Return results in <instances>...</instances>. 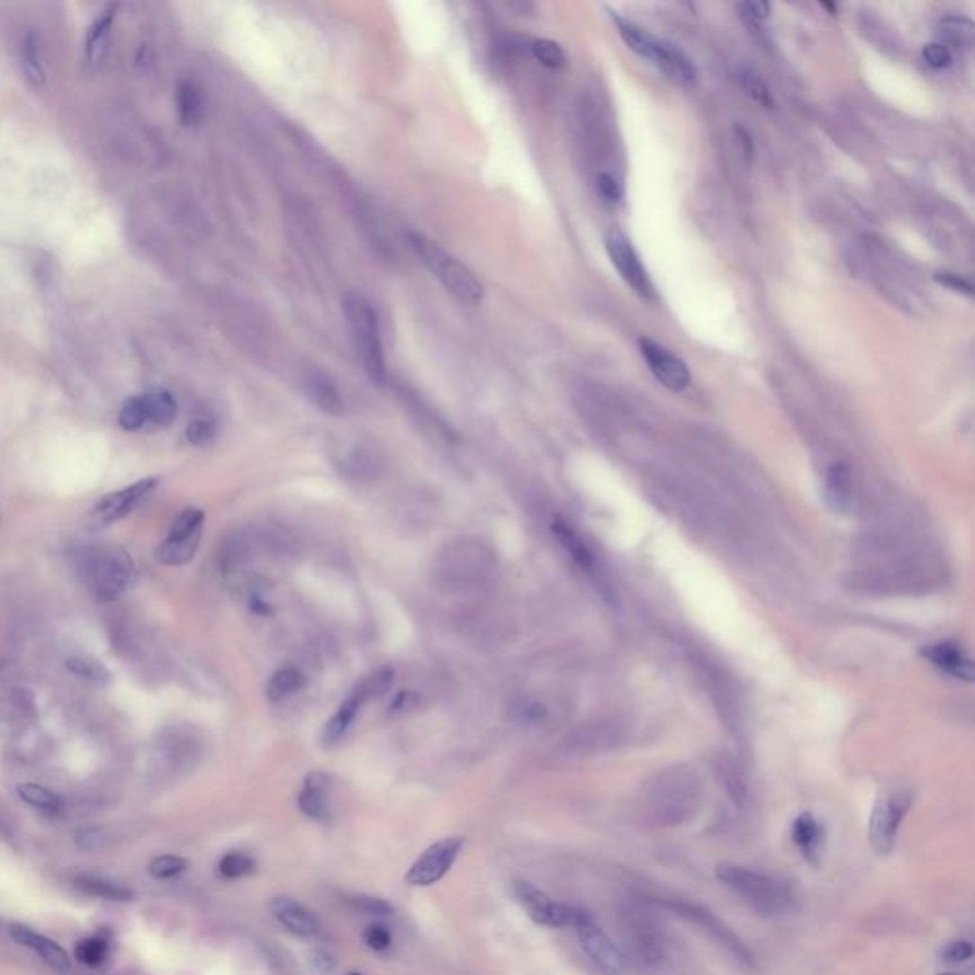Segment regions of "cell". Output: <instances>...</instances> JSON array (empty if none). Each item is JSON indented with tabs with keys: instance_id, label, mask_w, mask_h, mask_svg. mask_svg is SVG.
Segmentation results:
<instances>
[{
	"instance_id": "6da1fadb",
	"label": "cell",
	"mask_w": 975,
	"mask_h": 975,
	"mask_svg": "<svg viewBox=\"0 0 975 975\" xmlns=\"http://www.w3.org/2000/svg\"><path fill=\"white\" fill-rule=\"evenodd\" d=\"M717 879L764 916L781 915L790 907L792 898L789 889L764 872L734 863H720L717 867Z\"/></svg>"
},
{
	"instance_id": "7a4b0ae2",
	"label": "cell",
	"mask_w": 975,
	"mask_h": 975,
	"mask_svg": "<svg viewBox=\"0 0 975 975\" xmlns=\"http://www.w3.org/2000/svg\"><path fill=\"white\" fill-rule=\"evenodd\" d=\"M343 312L347 319V326H349L351 341L357 349V355L360 357L362 365L368 375L374 382H384L385 379V362H384V347H382V332H379V320L377 312L372 307V303L358 293H347L343 297Z\"/></svg>"
},
{
	"instance_id": "3957f363",
	"label": "cell",
	"mask_w": 975,
	"mask_h": 975,
	"mask_svg": "<svg viewBox=\"0 0 975 975\" xmlns=\"http://www.w3.org/2000/svg\"><path fill=\"white\" fill-rule=\"evenodd\" d=\"M408 242L421 257L427 269L431 271L440 280L442 286L452 295H456L459 302L478 305L484 300V288L478 283L476 276L465 266H461L456 257L446 254L437 242L429 240L421 233H408Z\"/></svg>"
},
{
	"instance_id": "277c9868",
	"label": "cell",
	"mask_w": 975,
	"mask_h": 975,
	"mask_svg": "<svg viewBox=\"0 0 975 975\" xmlns=\"http://www.w3.org/2000/svg\"><path fill=\"white\" fill-rule=\"evenodd\" d=\"M623 939L631 954L644 966H657L667 958V943L661 928L638 908L623 913Z\"/></svg>"
},
{
	"instance_id": "5b68a950",
	"label": "cell",
	"mask_w": 975,
	"mask_h": 975,
	"mask_svg": "<svg viewBox=\"0 0 975 975\" xmlns=\"http://www.w3.org/2000/svg\"><path fill=\"white\" fill-rule=\"evenodd\" d=\"M515 894L520 905L526 908L528 916H530L534 922L541 924V926L577 928L580 924L591 920V915L585 913L583 908L555 903L547 894H545V891H541L530 882H517Z\"/></svg>"
},
{
	"instance_id": "8992f818",
	"label": "cell",
	"mask_w": 975,
	"mask_h": 975,
	"mask_svg": "<svg viewBox=\"0 0 975 975\" xmlns=\"http://www.w3.org/2000/svg\"><path fill=\"white\" fill-rule=\"evenodd\" d=\"M136 575L134 562L126 549L113 547L94 560L92 583L95 597L102 602H111L131 585Z\"/></svg>"
},
{
	"instance_id": "52a82bcc",
	"label": "cell",
	"mask_w": 975,
	"mask_h": 975,
	"mask_svg": "<svg viewBox=\"0 0 975 975\" xmlns=\"http://www.w3.org/2000/svg\"><path fill=\"white\" fill-rule=\"evenodd\" d=\"M391 682H393V671L391 669L377 671V673H374L370 676V679H366L365 682H362L351 693V696L341 703V707L338 709V713L326 722L324 732H322L324 747L336 745V743L347 734V730L351 728V724H353L355 717L358 715L360 707L365 705L370 698L382 696V693L391 686Z\"/></svg>"
},
{
	"instance_id": "ba28073f",
	"label": "cell",
	"mask_w": 975,
	"mask_h": 975,
	"mask_svg": "<svg viewBox=\"0 0 975 975\" xmlns=\"http://www.w3.org/2000/svg\"><path fill=\"white\" fill-rule=\"evenodd\" d=\"M604 246L611 263H614V267L619 271L625 283L635 290V293L644 297V300H654L655 288L627 235H623L618 227H611L604 235Z\"/></svg>"
},
{
	"instance_id": "9c48e42d",
	"label": "cell",
	"mask_w": 975,
	"mask_h": 975,
	"mask_svg": "<svg viewBox=\"0 0 975 975\" xmlns=\"http://www.w3.org/2000/svg\"><path fill=\"white\" fill-rule=\"evenodd\" d=\"M908 808H911V795L903 790L891 792V795H888L877 804L869 823V840L874 852L888 855L894 850L899 827Z\"/></svg>"
},
{
	"instance_id": "30bf717a",
	"label": "cell",
	"mask_w": 975,
	"mask_h": 975,
	"mask_svg": "<svg viewBox=\"0 0 975 975\" xmlns=\"http://www.w3.org/2000/svg\"><path fill=\"white\" fill-rule=\"evenodd\" d=\"M465 846V840L461 836H448L429 846L410 867L406 874V882L410 886H433L442 880L448 871L454 867L457 855Z\"/></svg>"
},
{
	"instance_id": "8fae6325",
	"label": "cell",
	"mask_w": 975,
	"mask_h": 975,
	"mask_svg": "<svg viewBox=\"0 0 975 975\" xmlns=\"http://www.w3.org/2000/svg\"><path fill=\"white\" fill-rule=\"evenodd\" d=\"M157 484H158V476H149V478H141V481H138L136 484L107 493L105 498L97 501V505L92 510V515H90L92 528H105L113 522L124 519L157 488Z\"/></svg>"
},
{
	"instance_id": "7c38bea8",
	"label": "cell",
	"mask_w": 975,
	"mask_h": 975,
	"mask_svg": "<svg viewBox=\"0 0 975 975\" xmlns=\"http://www.w3.org/2000/svg\"><path fill=\"white\" fill-rule=\"evenodd\" d=\"M638 347L650 372L661 385L674 393L684 391L690 385L691 374L684 360L650 338H640Z\"/></svg>"
},
{
	"instance_id": "4fadbf2b",
	"label": "cell",
	"mask_w": 975,
	"mask_h": 975,
	"mask_svg": "<svg viewBox=\"0 0 975 975\" xmlns=\"http://www.w3.org/2000/svg\"><path fill=\"white\" fill-rule=\"evenodd\" d=\"M575 932L583 951L600 971L606 975H621L627 970V958L623 951L592 922V918L580 924Z\"/></svg>"
},
{
	"instance_id": "5bb4252c",
	"label": "cell",
	"mask_w": 975,
	"mask_h": 975,
	"mask_svg": "<svg viewBox=\"0 0 975 975\" xmlns=\"http://www.w3.org/2000/svg\"><path fill=\"white\" fill-rule=\"evenodd\" d=\"M661 790H654V802L650 806L655 821L665 825L679 823L688 816L691 802L696 800V790L684 780L667 781Z\"/></svg>"
},
{
	"instance_id": "9a60e30c",
	"label": "cell",
	"mask_w": 975,
	"mask_h": 975,
	"mask_svg": "<svg viewBox=\"0 0 975 975\" xmlns=\"http://www.w3.org/2000/svg\"><path fill=\"white\" fill-rule=\"evenodd\" d=\"M673 907L676 913L693 920L696 924H700L701 928H705L710 935H713L718 943H722L724 947H728L732 951V954H736L739 961L747 962V964H753V954L749 952V949L741 943V939L726 926V924L722 920H718L715 915H710L709 911H705L703 907H698V905H691V903H673L669 905Z\"/></svg>"
},
{
	"instance_id": "2e32d148",
	"label": "cell",
	"mask_w": 975,
	"mask_h": 975,
	"mask_svg": "<svg viewBox=\"0 0 975 975\" xmlns=\"http://www.w3.org/2000/svg\"><path fill=\"white\" fill-rule=\"evenodd\" d=\"M271 915L283 924V926L300 937H312L320 932V922L312 915L305 905L286 896L273 898L269 903Z\"/></svg>"
},
{
	"instance_id": "e0dca14e",
	"label": "cell",
	"mask_w": 975,
	"mask_h": 975,
	"mask_svg": "<svg viewBox=\"0 0 975 975\" xmlns=\"http://www.w3.org/2000/svg\"><path fill=\"white\" fill-rule=\"evenodd\" d=\"M10 934L12 937L18 941L20 945L35 951L42 961L59 973H65L69 971L71 968V962H69V954L65 952V949L61 945H58L54 939H50L35 930H31L27 926H22V924H12L10 928Z\"/></svg>"
},
{
	"instance_id": "ac0fdd59",
	"label": "cell",
	"mask_w": 975,
	"mask_h": 975,
	"mask_svg": "<svg viewBox=\"0 0 975 975\" xmlns=\"http://www.w3.org/2000/svg\"><path fill=\"white\" fill-rule=\"evenodd\" d=\"M650 61L682 86H693L698 82V71L691 59L671 42L657 39Z\"/></svg>"
},
{
	"instance_id": "d6986e66",
	"label": "cell",
	"mask_w": 975,
	"mask_h": 975,
	"mask_svg": "<svg viewBox=\"0 0 975 975\" xmlns=\"http://www.w3.org/2000/svg\"><path fill=\"white\" fill-rule=\"evenodd\" d=\"M330 780L328 775L320 772H312L307 775L305 785L300 792V804L302 812L315 821H328L330 814H332V806H330V790H328Z\"/></svg>"
},
{
	"instance_id": "ffe728a7",
	"label": "cell",
	"mask_w": 975,
	"mask_h": 975,
	"mask_svg": "<svg viewBox=\"0 0 975 975\" xmlns=\"http://www.w3.org/2000/svg\"><path fill=\"white\" fill-rule=\"evenodd\" d=\"M922 655L926 657L930 664H934L937 669L954 676V679L971 681L973 679V664L971 659L961 650V646L951 642H939L932 644L922 650Z\"/></svg>"
},
{
	"instance_id": "44dd1931",
	"label": "cell",
	"mask_w": 975,
	"mask_h": 975,
	"mask_svg": "<svg viewBox=\"0 0 975 975\" xmlns=\"http://www.w3.org/2000/svg\"><path fill=\"white\" fill-rule=\"evenodd\" d=\"M117 10L119 6L113 5L109 8L104 10V14L99 15V18L90 25L88 32H86V46H85V54H86V63L88 68L92 71L99 69L104 65L105 58H107V52H109V39H111V31H113V23H114V18H117Z\"/></svg>"
},
{
	"instance_id": "7402d4cb",
	"label": "cell",
	"mask_w": 975,
	"mask_h": 975,
	"mask_svg": "<svg viewBox=\"0 0 975 975\" xmlns=\"http://www.w3.org/2000/svg\"><path fill=\"white\" fill-rule=\"evenodd\" d=\"M792 842L800 850L806 862L817 863L819 848L823 844V827L812 814H800L792 823Z\"/></svg>"
},
{
	"instance_id": "603a6c76",
	"label": "cell",
	"mask_w": 975,
	"mask_h": 975,
	"mask_svg": "<svg viewBox=\"0 0 975 975\" xmlns=\"http://www.w3.org/2000/svg\"><path fill=\"white\" fill-rule=\"evenodd\" d=\"M305 391L309 399L328 414H341L343 401L330 379L320 372H311L305 377Z\"/></svg>"
},
{
	"instance_id": "cb8c5ba5",
	"label": "cell",
	"mask_w": 975,
	"mask_h": 975,
	"mask_svg": "<svg viewBox=\"0 0 975 975\" xmlns=\"http://www.w3.org/2000/svg\"><path fill=\"white\" fill-rule=\"evenodd\" d=\"M203 532H196L184 539H164L157 549L155 556L164 566H184L194 558L198 545H201Z\"/></svg>"
},
{
	"instance_id": "d4e9b609",
	"label": "cell",
	"mask_w": 975,
	"mask_h": 975,
	"mask_svg": "<svg viewBox=\"0 0 975 975\" xmlns=\"http://www.w3.org/2000/svg\"><path fill=\"white\" fill-rule=\"evenodd\" d=\"M553 532L562 547H564L572 555V558L577 562V566H582L589 573H594V570H597V560H594V555L589 551L583 539L575 534L573 528L564 520H556L553 524Z\"/></svg>"
},
{
	"instance_id": "484cf974",
	"label": "cell",
	"mask_w": 975,
	"mask_h": 975,
	"mask_svg": "<svg viewBox=\"0 0 975 975\" xmlns=\"http://www.w3.org/2000/svg\"><path fill=\"white\" fill-rule=\"evenodd\" d=\"M41 37L37 31H27L22 41V69L31 86L42 88L46 85V71L41 61Z\"/></svg>"
},
{
	"instance_id": "4316f807",
	"label": "cell",
	"mask_w": 975,
	"mask_h": 975,
	"mask_svg": "<svg viewBox=\"0 0 975 975\" xmlns=\"http://www.w3.org/2000/svg\"><path fill=\"white\" fill-rule=\"evenodd\" d=\"M176 104H177V113H179L181 124H185V126L201 124V121L204 117V102H203L201 90H198L193 85V82H189V80L179 82L177 94H176Z\"/></svg>"
},
{
	"instance_id": "83f0119b",
	"label": "cell",
	"mask_w": 975,
	"mask_h": 975,
	"mask_svg": "<svg viewBox=\"0 0 975 975\" xmlns=\"http://www.w3.org/2000/svg\"><path fill=\"white\" fill-rule=\"evenodd\" d=\"M141 396L145 402L147 421H151L158 427H168L174 423L177 416V402L172 393L157 389V391L143 393Z\"/></svg>"
},
{
	"instance_id": "f1b7e54d",
	"label": "cell",
	"mask_w": 975,
	"mask_h": 975,
	"mask_svg": "<svg viewBox=\"0 0 975 975\" xmlns=\"http://www.w3.org/2000/svg\"><path fill=\"white\" fill-rule=\"evenodd\" d=\"M75 884H77V888H80L82 891H85V894L99 898V899H107V901H131V899H134V891H131L128 886H124L121 882H114V880L99 879V877H77Z\"/></svg>"
},
{
	"instance_id": "f546056e",
	"label": "cell",
	"mask_w": 975,
	"mask_h": 975,
	"mask_svg": "<svg viewBox=\"0 0 975 975\" xmlns=\"http://www.w3.org/2000/svg\"><path fill=\"white\" fill-rule=\"evenodd\" d=\"M65 667H68L71 674L78 676V679L99 684V686H105L113 681L111 671L102 664V661H97L94 657L73 655L69 659H65Z\"/></svg>"
},
{
	"instance_id": "4dcf8cb0",
	"label": "cell",
	"mask_w": 975,
	"mask_h": 975,
	"mask_svg": "<svg viewBox=\"0 0 975 975\" xmlns=\"http://www.w3.org/2000/svg\"><path fill=\"white\" fill-rule=\"evenodd\" d=\"M303 684H305V676L297 669L293 667L280 669L271 676L269 686H267V698L271 701H283L300 691Z\"/></svg>"
},
{
	"instance_id": "1f68e13d",
	"label": "cell",
	"mask_w": 975,
	"mask_h": 975,
	"mask_svg": "<svg viewBox=\"0 0 975 975\" xmlns=\"http://www.w3.org/2000/svg\"><path fill=\"white\" fill-rule=\"evenodd\" d=\"M18 795L29 806H35L39 809H44V812H58V809L61 808V800H59V797L56 795V792H52V790L39 785V783H22V785H18Z\"/></svg>"
},
{
	"instance_id": "d6a6232c",
	"label": "cell",
	"mask_w": 975,
	"mask_h": 975,
	"mask_svg": "<svg viewBox=\"0 0 975 975\" xmlns=\"http://www.w3.org/2000/svg\"><path fill=\"white\" fill-rule=\"evenodd\" d=\"M107 941L102 937H85L75 945L77 961L90 968L102 966L107 958Z\"/></svg>"
},
{
	"instance_id": "836d02e7",
	"label": "cell",
	"mask_w": 975,
	"mask_h": 975,
	"mask_svg": "<svg viewBox=\"0 0 975 975\" xmlns=\"http://www.w3.org/2000/svg\"><path fill=\"white\" fill-rule=\"evenodd\" d=\"M943 39L954 48H970L973 44V23L964 18H945L941 22Z\"/></svg>"
},
{
	"instance_id": "e575fe53",
	"label": "cell",
	"mask_w": 975,
	"mask_h": 975,
	"mask_svg": "<svg viewBox=\"0 0 975 975\" xmlns=\"http://www.w3.org/2000/svg\"><path fill=\"white\" fill-rule=\"evenodd\" d=\"M532 54L534 58L549 69H562L566 68L568 58L562 46L549 39H537L532 42Z\"/></svg>"
},
{
	"instance_id": "d590c367",
	"label": "cell",
	"mask_w": 975,
	"mask_h": 975,
	"mask_svg": "<svg viewBox=\"0 0 975 975\" xmlns=\"http://www.w3.org/2000/svg\"><path fill=\"white\" fill-rule=\"evenodd\" d=\"M829 498L836 509H846L850 501V471L844 465H835L827 476Z\"/></svg>"
},
{
	"instance_id": "8d00e7d4",
	"label": "cell",
	"mask_w": 975,
	"mask_h": 975,
	"mask_svg": "<svg viewBox=\"0 0 975 975\" xmlns=\"http://www.w3.org/2000/svg\"><path fill=\"white\" fill-rule=\"evenodd\" d=\"M218 869L221 877L229 880H237V879L248 877V874H252L256 869V862L250 855H246L242 852H230L221 857Z\"/></svg>"
},
{
	"instance_id": "74e56055",
	"label": "cell",
	"mask_w": 975,
	"mask_h": 975,
	"mask_svg": "<svg viewBox=\"0 0 975 975\" xmlns=\"http://www.w3.org/2000/svg\"><path fill=\"white\" fill-rule=\"evenodd\" d=\"M145 423H147V411H145L143 396L141 394L130 396V399L122 404V408L119 411L121 429H124V431H128V433H134V431H138V429H141Z\"/></svg>"
},
{
	"instance_id": "f35d334b",
	"label": "cell",
	"mask_w": 975,
	"mask_h": 975,
	"mask_svg": "<svg viewBox=\"0 0 975 975\" xmlns=\"http://www.w3.org/2000/svg\"><path fill=\"white\" fill-rule=\"evenodd\" d=\"M204 524V512L201 509H185L172 524V530L168 534V539H184L196 532H203Z\"/></svg>"
},
{
	"instance_id": "ab89813d",
	"label": "cell",
	"mask_w": 975,
	"mask_h": 975,
	"mask_svg": "<svg viewBox=\"0 0 975 975\" xmlns=\"http://www.w3.org/2000/svg\"><path fill=\"white\" fill-rule=\"evenodd\" d=\"M187 867H189V862L185 857L158 855V857L153 859L151 863H149V872H151V877H155V879L167 880V879L177 877V874H181V872H185Z\"/></svg>"
},
{
	"instance_id": "60d3db41",
	"label": "cell",
	"mask_w": 975,
	"mask_h": 975,
	"mask_svg": "<svg viewBox=\"0 0 975 975\" xmlns=\"http://www.w3.org/2000/svg\"><path fill=\"white\" fill-rule=\"evenodd\" d=\"M739 78H741L743 88H745V92L754 99L758 105H763L766 109H773V97H772L770 88L764 85V80H760L758 75H754L751 71H743Z\"/></svg>"
},
{
	"instance_id": "b9f144b4",
	"label": "cell",
	"mask_w": 975,
	"mask_h": 975,
	"mask_svg": "<svg viewBox=\"0 0 975 975\" xmlns=\"http://www.w3.org/2000/svg\"><path fill=\"white\" fill-rule=\"evenodd\" d=\"M185 437L193 446L203 448V446L212 444V440L216 438V425H213L210 420H194L189 423Z\"/></svg>"
},
{
	"instance_id": "7bdbcfd3",
	"label": "cell",
	"mask_w": 975,
	"mask_h": 975,
	"mask_svg": "<svg viewBox=\"0 0 975 975\" xmlns=\"http://www.w3.org/2000/svg\"><path fill=\"white\" fill-rule=\"evenodd\" d=\"M922 58L934 69H947L949 65L952 63L951 48L945 42H930V44H926L922 50Z\"/></svg>"
},
{
	"instance_id": "ee69618b",
	"label": "cell",
	"mask_w": 975,
	"mask_h": 975,
	"mask_svg": "<svg viewBox=\"0 0 975 975\" xmlns=\"http://www.w3.org/2000/svg\"><path fill=\"white\" fill-rule=\"evenodd\" d=\"M939 954L945 962H952V964L968 962L970 958L973 956V945H971V941H968V939H956V941H951V943H947L943 949H941Z\"/></svg>"
},
{
	"instance_id": "f6af8a7d",
	"label": "cell",
	"mask_w": 975,
	"mask_h": 975,
	"mask_svg": "<svg viewBox=\"0 0 975 975\" xmlns=\"http://www.w3.org/2000/svg\"><path fill=\"white\" fill-rule=\"evenodd\" d=\"M597 189H599V194L602 196V201L609 206H616L621 203V196H623V189H621V184L609 174H600L597 177Z\"/></svg>"
},
{
	"instance_id": "bcb514c9",
	"label": "cell",
	"mask_w": 975,
	"mask_h": 975,
	"mask_svg": "<svg viewBox=\"0 0 975 975\" xmlns=\"http://www.w3.org/2000/svg\"><path fill=\"white\" fill-rule=\"evenodd\" d=\"M105 844H107V835L99 827L82 829L77 835V846L85 852H97L105 848Z\"/></svg>"
},
{
	"instance_id": "7dc6e473",
	"label": "cell",
	"mask_w": 975,
	"mask_h": 975,
	"mask_svg": "<svg viewBox=\"0 0 975 975\" xmlns=\"http://www.w3.org/2000/svg\"><path fill=\"white\" fill-rule=\"evenodd\" d=\"M351 903L358 908V911L372 915V916H389L393 915V905H389L384 899L370 898V896H357L351 899Z\"/></svg>"
},
{
	"instance_id": "c3c4849f",
	"label": "cell",
	"mask_w": 975,
	"mask_h": 975,
	"mask_svg": "<svg viewBox=\"0 0 975 975\" xmlns=\"http://www.w3.org/2000/svg\"><path fill=\"white\" fill-rule=\"evenodd\" d=\"M362 939H365V943L372 949V951H387L391 947V934L385 926H382V924H372V926H368L365 930V934H362Z\"/></svg>"
},
{
	"instance_id": "681fc988",
	"label": "cell",
	"mask_w": 975,
	"mask_h": 975,
	"mask_svg": "<svg viewBox=\"0 0 975 975\" xmlns=\"http://www.w3.org/2000/svg\"><path fill=\"white\" fill-rule=\"evenodd\" d=\"M935 280L941 286H945V288H949L952 292L966 293V295L973 293V286L968 283V280H964L962 276H958L954 273H937Z\"/></svg>"
},
{
	"instance_id": "f907efd6",
	"label": "cell",
	"mask_w": 975,
	"mask_h": 975,
	"mask_svg": "<svg viewBox=\"0 0 975 975\" xmlns=\"http://www.w3.org/2000/svg\"><path fill=\"white\" fill-rule=\"evenodd\" d=\"M309 964L319 973H330L336 968V958L324 949H312L309 952Z\"/></svg>"
},
{
	"instance_id": "816d5d0a",
	"label": "cell",
	"mask_w": 975,
	"mask_h": 975,
	"mask_svg": "<svg viewBox=\"0 0 975 975\" xmlns=\"http://www.w3.org/2000/svg\"><path fill=\"white\" fill-rule=\"evenodd\" d=\"M739 10L743 12V15H747L749 20H754V22L766 20L770 15V5L764 3V0H751V3H743Z\"/></svg>"
},
{
	"instance_id": "f5cc1de1",
	"label": "cell",
	"mask_w": 975,
	"mask_h": 975,
	"mask_svg": "<svg viewBox=\"0 0 975 975\" xmlns=\"http://www.w3.org/2000/svg\"><path fill=\"white\" fill-rule=\"evenodd\" d=\"M736 136H737V140H739V143H741V151H743V155H745V158H751L753 153H754V147H753V140H751V136H749V131H747V130H743L741 126H736Z\"/></svg>"
},
{
	"instance_id": "db71d44e",
	"label": "cell",
	"mask_w": 975,
	"mask_h": 975,
	"mask_svg": "<svg viewBox=\"0 0 975 975\" xmlns=\"http://www.w3.org/2000/svg\"><path fill=\"white\" fill-rule=\"evenodd\" d=\"M414 703H416V696H414V693H411V691H401L399 696H396V700L393 701V710L410 709Z\"/></svg>"
},
{
	"instance_id": "11a10c76",
	"label": "cell",
	"mask_w": 975,
	"mask_h": 975,
	"mask_svg": "<svg viewBox=\"0 0 975 975\" xmlns=\"http://www.w3.org/2000/svg\"><path fill=\"white\" fill-rule=\"evenodd\" d=\"M939 975H956V973H939Z\"/></svg>"
},
{
	"instance_id": "9f6ffc18",
	"label": "cell",
	"mask_w": 975,
	"mask_h": 975,
	"mask_svg": "<svg viewBox=\"0 0 975 975\" xmlns=\"http://www.w3.org/2000/svg\"><path fill=\"white\" fill-rule=\"evenodd\" d=\"M345 975H360V973H345Z\"/></svg>"
}]
</instances>
